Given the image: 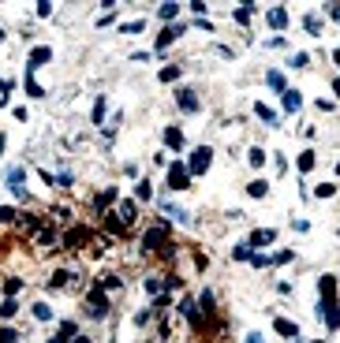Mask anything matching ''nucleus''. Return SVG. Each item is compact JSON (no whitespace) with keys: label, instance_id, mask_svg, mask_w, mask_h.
Instances as JSON below:
<instances>
[{"label":"nucleus","instance_id":"cd10ccee","mask_svg":"<svg viewBox=\"0 0 340 343\" xmlns=\"http://www.w3.org/2000/svg\"><path fill=\"white\" fill-rule=\"evenodd\" d=\"M75 336H79V325H75V321H64V325H60V339L68 343V339H75Z\"/></svg>","mask_w":340,"mask_h":343},{"label":"nucleus","instance_id":"393cba45","mask_svg":"<svg viewBox=\"0 0 340 343\" xmlns=\"http://www.w3.org/2000/svg\"><path fill=\"white\" fill-rule=\"evenodd\" d=\"M15 313H19V302L15 299H4V302H0V317H4V321H12Z\"/></svg>","mask_w":340,"mask_h":343},{"label":"nucleus","instance_id":"7ed1b4c3","mask_svg":"<svg viewBox=\"0 0 340 343\" xmlns=\"http://www.w3.org/2000/svg\"><path fill=\"white\" fill-rule=\"evenodd\" d=\"M210 164H213V149L210 146H198L191 153V160H187V172H191V179H195V176H206Z\"/></svg>","mask_w":340,"mask_h":343},{"label":"nucleus","instance_id":"a878e982","mask_svg":"<svg viewBox=\"0 0 340 343\" xmlns=\"http://www.w3.org/2000/svg\"><path fill=\"white\" fill-rule=\"evenodd\" d=\"M303 26H307V34H314V37H318V34H322V19H318L314 12H310V15L303 19Z\"/></svg>","mask_w":340,"mask_h":343},{"label":"nucleus","instance_id":"49530a36","mask_svg":"<svg viewBox=\"0 0 340 343\" xmlns=\"http://www.w3.org/2000/svg\"><path fill=\"white\" fill-rule=\"evenodd\" d=\"M71 343H90V336H75Z\"/></svg>","mask_w":340,"mask_h":343},{"label":"nucleus","instance_id":"9d476101","mask_svg":"<svg viewBox=\"0 0 340 343\" xmlns=\"http://www.w3.org/2000/svg\"><path fill=\"white\" fill-rule=\"evenodd\" d=\"M176 104H179L183 112H198V108H202V104H198V93H195V90H176Z\"/></svg>","mask_w":340,"mask_h":343},{"label":"nucleus","instance_id":"dca6fc26","mask_svg":"<svg viewBox=\"0 0 340 343\" xmlns=\"http://www.w3.org/2000/svg\"><path fill=\"white\" fill-rule=\"evenodd\" d=\"M23 86H26V93H30V97H45V90H41V86H37L34 71H23Z\"/></svg>","mask_w":340,"mask_h":343},{"label":"nucleus","instance_id":"79ce46f5","mask_svg":"<svg viewBox=\"0 0 340 343\" xmlns=\"http://www.w3.org/2000/svg\"><path fill=\"white\" fill-rule=\"evenodd\" d=\"M0 343H19V332H12V328H0Z\"/></svg>","mask_w":340,"mask_h":343},{"label":"nucleus","instance_id":"5701e85b","mask_svg":"<svg viewBox=\"0 0 340 343\" xmlns=\"http://www.w3.org/2000/svg\"><path fill=\"white\" fill-rule=\"evenodd\" d=\"M135 198H138V202H150V198H154V187H150L146 179H138V183H135Z\"/></svg>","mask_w":340,"mask_h":343},{"label":"nucleus","instance_id":"bb28decb","mask_svg":"<svg viewBox=\"0 0 340 343\" xmlns=\"http://www.w3.org/2000/svg\"><path fill=\"white\" fill-rule=\"evenodd\" d=\"M266 86H269V90H280V93H284V75H280V71H269V75H266Z\"/></svg>","mask_w":340,"mask_h":343},{"label":"nucleus","instance_id":"603ef678","mask_svg":"<svg viewBox=\"0 0 340 343\" xmlns=\"http://www.w3.org/2000/svg\"><path fill=\"white\" fill-rule=\"evenodd\" d=\"M314 343H322V339H314Z\"/></svg>","mask_w":340,"mask_h":343},{"label":"nucleus","instance_id":"4c0bfd02","mask_svg":"<svg viewBox=\"0 0 340 343\" xmlns=\"http://www.w3.org/2000/svg\"><path fill=\"white\" fill-rule=\"evenodd\" d=\"M142 26H146V19H135V23H124V26H120V30H124V34H138V30H142Z\"/></svg>","mask_w":340,"mask_h":343},{"label":"nucleus","instance_id":"6ab92c4d","mask_svg":"<svg viewBox=\"0 0 340 343\" xmlns=\"http://www.w3.org/2000/svg\"><path fill=\"white\" fill-rule=\"evenodd\" d=\"M161 213H165V216H172V220H179V224H187V220H191V216H187L183 209H176L172 202H161Z\"/></svg>","mask_w":340,"mask_h":343},{"label":"nucleus","instance_id":"c756f323","mask_svg":"<svg viewBox=\"0 0 340 343\" xmlns=\"http://www.w3.org/2000/svg\"><path fill=\"white\" fill-rule=\"evenodd\" d=\"M247 160H251L254 168H262V164H266V149H262V146H254L251 153H247Z\"/></svg>","mask_w":340,"mask_h":343},{"label":"nucleus","instance_id":"8fccbe9b","mask_svg":"<svg viewBox=\"0 0 340 343\" xmlns=\"http://www.w3.org/2000/svg\"><path fill=\"white\" fill-rule=\"evenodd\" d=\"M49 343H64V339H60V336H53V339H49Z\"/></svg>","mask_w":340,"mask_h":343},{"label":"nucleus","instance_id":"f704fd0d","mask_svg":"<svg viewBox=\"0 0 340 343\" xmlns=\"http://www.w3.org/2000/svg\"><path fill=\"white\" fill-rule=\"evenodd\" d=\"M146 291H150V295H157V299H161V291H165V283H161V280H157V276H150V280H146Z\"/></svg>","mask_w":340,"mask_h":343},{"label":"nucleus","instance_id":"1a4fd4ad","mask_svg":"<svg viewBox=\"0 0 340 343\" xmlns=\"http://www.w3.org/2000/svg\"><path fill=\"white\" fill-rule=\"evenodd\" d=\"M273 328H277V332H280V336H284L288 343H299V325H296V321L277 317V321H273Z\"/></svg>","mask_w":340,"mask_h":343},{"label":"nucleus","instance_id":"de8ad7c7","mask_svg":"<svg viewBox=\"0 0 340 343\" xmlns=\"http://www.w3.org/2000/svg\"><path fill=\"white\" fill-rule=\"evenodd\" d=\"M333 93H336V97H340V75H336V82H333Z\"/></svg>","mask_w":340,"mask_h":343},{"label":"nucleus","instance_id":"423d86ee","mask_svg":"<svg viewBox=\"0 0 340 343\" xmlns=\"http://www.w3.org/2000/svg\"><path fill=\"white\" fill-rule=\"evenodd\" d=\"M49 60H53V49H49V45H34L30 56H26V71H37L41 64H49Z\"/></svg>","mask_w":340,"mask_h":343},{"label":"nucleus","instance_id":"aec40b11","mask_svg":"<svg viewBox=\"0 0 340 343\" xmlns=\"http://www.w3.org/2000/svg\"><path fill=\"white\" fill-rule=\"evenodd\" d=\"M157 15H161L165 23H172V19L179 15V4H176V0H168V4H157Z\"/></svg>","mask_w":340,"mask_h":343},{"label":"nucleus","instance_id":"0eeeda50","mask_svg":"<svg viewBox=\"0 0 340 343\" xmlns=\"http://www.w3.org/2000/svg\"><path fill=\"white\" fill-rule=\"evenodd\" d=\"M8 187H12V194L15 198H23L26 194V168H8Z\"/></svg>","mask_w":340,"mask_h":343},{"label":"nucleus","instance_id":"37998d69","mask_svg":"<svg viewBox=\"0 0 340 343\" xmlns=\"http://www.w3.org/2000/svg\"><path fill=\"white\" fill-rule=\"evenodd\" d=\"M307 60H310L307 52H296V56H292V68H307Z\"/></svg>","mask_w":340,"mask_h":343},{"label":"nucleus","instance_id":"72a5a7b5","mask_svg":"<svg viewBox=\"0 0 340 343\" xmlns=\"http://www.w3.org/2000/svg\"><path fill=\"white\" fill-rule=\"evenodd\" d=\"M93 123H101V120H105V97H98V101H93V116H90Z\"/></svg>","mask_w":340,"mask_h":343},{"label":"nucleus","instance_id":"ddd939ff","mask_svg":"<svg viewBox=\"0 0 340 343\" xmlns=\"http://www.w3.org/2000/svg\"><path fill=\"white\" fill-rule=\"evenodd\" d=\"M266 23L273 26V30H284V26H288V12H284V8H269V12H266Z\"/></svg>","mask_w":340,"mask_h":343},{"label":"nucleus","instance_id":"58836bf2","mask_svg":"<svg viewBox=\"0 0 340 343\" xmlns=\"http://www.w3.org/2000/svg\"><path fill=\"white\" fill-rule=\"evenodd\" d=\"M232 257H235V261H247V257H251V246H247V243H239V246L232 250Z\"/></svg>","mask_w":340,"mask_h":343},{"label":"nucleus","instance_id":"f03ea898","mask_svg":"<svg viewBox=\"0 0 340 343\" xmlns=\"http://www.w3.org/2000/svg\"><path fill=\"white\" fill-rule=\"evenodd\" d=\"M86 317L90 321H105L109 317V295H105V288H90L86 291Z\"/></svg>","mask_w":340,"mask_h":343},{"label":"nucleus","instance_id":"2eb2a0df","mask_svg":"<svg viewBox=\"0 0 340 343\" xmlns=\"http://www.w3.org/2000/svg\"><path fill=\"white\" fill-rule=\"evenodd\" d=\"M71 276H75V272H68V269L53 272V276H49V288H53V291H60V288H71V283H75Z\"/></svg>","mask_w":340,"mask_h":343},{"label":"nucleus","instance_id":"f257e3e1","mask_svg":"<svg viewBox=\"0 0 340 343\" xmlns=\"http://www.w3.org/2000/svg\"><path fill=\"white\" fill-rule=\"evenodd\" d=\"M318 295H322V302H318V313L325 317V328L336 332L340 328V302H336V280L333 276H318Z\"/></svg>","mask_w":340,"mask_h":343},{"label":"nucleus","instance_id":"ea45409f","mask_svg":"<svg viewBox=\"0 0 340 343\" xmlns=\"http://www.w3.org/2000/svg\"><path fill=\"white\" fill-rule=\"evenodd\" d=\"M172 79H179V68H172V64L161 68V82H172Z\"/></svg>","mask_w":340,"mask_h":343},{"label":"nucleus","instance_id":"6e6552de","mask_svg":"<svg viewBox=\"0 0 340 343\" xmlns=\"http://www.w3.org/2000/svg\"><path fill=\"white\" fill-rule=\"evenodd\" d=\"M64 246H68V250H82V246H86L90 243V232H86V227H71V232L68 235H64V239H60Z\"/></svg>","mask_w":340,"mask_h":343},{"label":"nucleus","instance_id":"39448f33","mask_svg":"<svg viewBox=\"0 0 340 343\" xmlns=\"http://www.w3.org/2000/svg\"><path fill=\"white\" fill-rule=\"evenodd\" d=\"M161 246H168V227L165 224H154L142 235V250H161Z\"/></svg>","mask_w":340,"mask_h":343},{"label":"nucleus","instance_id":"a211bd4d","mask_svg":"<svg viewBox=\"0 0 340 343\" xmlns=\"http://www.w3.org/2000/svg\"><path fill=\"white\" fill-rule=\"evenodd\" d=\"M254 12H258V4H239V8H235V23H239V26H247Z\"/></svg>","mask_w":340,"mask_h":343},{"label":"nucleus","instance_id":"c9c22d12","mask_svg":"<svg viewBox=\"0 0 340 343\" xmlns=\"http://www.w3.org/2000/svg\"><path fill=\"white\" fill-rule=\"evenodd\" d=\"M19 288H23V280H19V276H12V280H4V291H8V299H12V295H19Z\"/></svg>","mask_w":340,"mask_h":343},{"label":"nucleus","instance_id":"4468645a","mask_svg":"<svg viewBox=\"0 0 340 343\" xmlns=\"http://www.w3.org/2000/svg\"><path fill=\"white\" fill-rule=\"evenodd\" d=\"M273 239H277V232H273V227H258V232L247 239V246H269Z\"/></svg>","mask_w":340,"mask_h":343},{"label":"nucleus","instance_id":"3c124183","mask_svg":"<svg viewBox=\"0 0 340 343\" xmlns=\"http://www.w3.org/2000/svg\"><path fill=\"white\" fill-rule=\"evenodd\" d=\"M336 176H340V160H336Z\"/></svg>","mask_w":340,"mask_h":343},{"label":"nucleus","instance_id":"20e7f679","mask_svg":"<svg viewBox=\"0 0 340 343\" xmlns=\"http://www.w3.org/2000/svg\"><path fill=\"white\" fill-rule=\"evenodd\" d=\"M168 187L172 190H191V172H187L183 160H172V164H168Z\"/></svg>","mask_w":340,"mask_h":343},{"label":"nucleus","instance_id":"a19ab883","mask_svg":"<svg viewBox=\"0 0 340 343\" xmlns=\"http://www.w3.org/2000/svg\"><path fill=\"white\" fill-rule=\"evenodd\" d=\"M34 8H37V15H41V19H49V15H53V4H49V0H37Z\"/></svg>","mask_w":340,"mask_h":343},{"label":"nucleus","instance_id":"b1692460","mask_svg":"<svg viewBox=\"0 0 340 343\" xmlns=\"http://www.w3.org/2000/svg\"><path fill=\"white\" fill-rule=\"evenodd\" d=\"M37 243H41V246H56V243H60V235H56L53 227H41V232H37Z\"/></svg>","mask_w":340,"mask_h":343},{"label":"nucleus","instance_id":"a18cd8bd","mask_svg":"<svg viewBox=\"0 0 340 343\" xmlns=\"http://www.w3.org/2000/svg\"><path fill=\"white\" fill-rule=\"evenodd\" d=\"M247 343H262V336L258 332H247Z\"/></svg>","mask_w":340,"mask_h":343},{"label":"nucleus","instance_id":"2f4dec72","mask_svg":"<svg viewBox=\"0 0 340 343\" xmlns=\"http://www.w3.org/2000/svg\"><path fill=\"white\" fill-rule=\"evenodd\" d=\"M247 261L254 265V269H269V265H273V257H266V254H251Z\"/></svg>","mask_w":340,"mask_h":343},{"label":"nucleus","instance_id":"7c9ffc66","mask_svg":"<svg viewBox=\"0 0 340 343\" xmlns=\"http://www.w3.org/2000/svg\"><path fill=\"white\" fill-rule=\"evenodd\" d=\"M336 194V183H318L314 187V198H333Z\"/></svg>","mask_w":340,"mask_h":343},{"label":"nucleus","instance_id":"c03bdc74","mask_svg":"<svg viewBox=\"0 0 340 343\" xmlns=\"http://www.w3.org/2000/svg\"><path fill=\"white\" fill-rule=\"evenodd\" d=\"M329 15H333L336 23H340V4H329Z\"/></svg>","mask_w":340,"mask_h":343},{"label":"nucleus","instance_id":"c85d7f7f","mask_svg":"<svg viewBox=\"0 0 340 343\" xmlns=\"http://www.w3.org/2000/svg\"><path fill=\"white\" fill-rule=\"evenodd\" d=\"M34 317L37 321H49L53 317V306H49V302H34Z\"/></svg>","mask_w":340,"mask_h":343},{"label":"nucleus","instance_id":"412c9836","mask_svg":"<svg viewBox=\"0 0 340 343\" xmlns=\"http://www.w3.org/2000/svg\"><path fill=\"white\" fill-rule=\"evenodd\" d=\"M247 194L251 198H266L269 194V183H266V179H254V183H247Z\"/></svg>","mask_w":340,"mask_h":343},{"label":"nucleus","instance_id":"f8f14e48","mask_svg":"<svg viewBox=\"0 0 340 343\" xmlns=\"http://www.w3.org/2000/svg\"><path fill=\"white\" fill-rule=\"evenodd\" d=\"M280 104H284V112H299L303 108V93L299 90H284L280 93Z\"/></svg>","mask_w":340,"mask_h":343},{"label":"nucleus","instance_id":"4be33fe9","mask_svg":"<svg viewBox=\"0 0 340 343\" xmlns=\"http://www.w3.org/2000/svg\"><path fill=\"white\" fill-rule=\"evenodd\" d=\"M314 164H318V153L314 149H303V153H299V172H310Z\"/></svg>","mask_w":340,"mask_h":343},{"label":"nucleus","instance_id":"e433bc0d","mask_svg":"<svg viewBox=\"0 0 340 343\" xmlns=\"http://www.w3.org/2000/svg\"><path fill=\"white\" fill-rule=\"evenodd\" d=\"M15 216H19V213H15V209H12V205H0V224H12V220H15Z\"/></svg>","mask_w":340,"mask_h":343},{"label":"nucleus","instance_id":"f3484780","mask_svg":"<svg viewBox=\"0 0 340 343\" xmlns=\"http://www.w3.org/2000/svg\"><path fill=\"white\" fill-rule=\"evenodd\" d=\"M165 146L183 149V131H179V127H165Z\"/></svg>","mask_w":340,"mask_h":343},{"label":"nucleus","instance_id":"9b49d317","mask_svg":"<svg viewBox=\"0 0 340 343\" xmlns=\"http://www.w3.org/2000/svg\"><path fill=\"white\" fill-rule=\"evenodd\" d=\"M179 34H183V26H179V23H172V26H165V30H161V37H157V52H165V49H168V45L176 41Z\"/></svg>","mask_w":340,"mask_h":343},{"label":"nucleus","instance_id":"09e8293b","mask_svg":"<svg viewBox=\"0 0 340 343\" xmlns=\"http://www.w3.org/2000/svg\"><path fill=\"white\" fill-rule=\"evenodd\" d=\"M4 146H8V138H4V135H0V153H4Z\"/></svg>","mask_w":340,"mask_h":343},{"label":"nucleus","instance_id":"473e14b6","mask_svg":"<svg viewBox=\"0 0 340 343\" xmlns=\"http://www.w3.org/2000/svg\"><path fill=\"white\" fill-rule=\"evenodd\" d=\"M254 112H258V116L266 120V123H277V112H273V108H266V104H262V101L254 104Z\"/></svg>","mask_w":340,"mask_h":343}]
</instances>
